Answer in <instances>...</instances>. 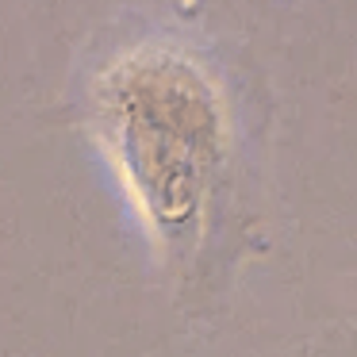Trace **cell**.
Returning <instances> with one entry per match:
<instances>
[{"label": "cell", "mask_w": 357, "mask_h": 357, "mask_svg": "<svg viewBox=\"0 0 357 357\" xmlns=\"http://www.w3.org/2000/svg\"><path fill=\"white\" fill-rule=\"evenodd\" d=\"M96 142L150 234L181 242L204 227L223 173L227 112L211 70L169 43L131 47L93 85Z\"/></svg>", "instance_id": "1"}]
</instances>
